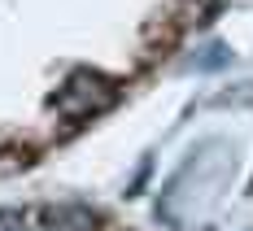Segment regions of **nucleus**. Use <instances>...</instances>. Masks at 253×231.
Masks as SVG:
<instances>
[{
  "mask_svg": "<svg viewBox=\"0 0 253 231\" xmlns=\"http://www.w3.org/2000/svg\"><path fill=\"white\" fill-rule=\"evenodd\" d=\"M227 61V48L223 44H214V48H205V57H201V70H218Z\"/></svg>",
  "mask_w": 253,
  "mask_h": 231,
  "instance_id": "nucleus-4",
  "label": "nucleus"
},
{
  "mask_svg": "<svg viewBox=\"0 0 253 231\" xmlns=\"http://www.w3.org/2000/svg\"><path fill=\"white\" fill-rule=\"evenodd\" d=\"M101 223V214L83 201H66V205H48L44 209V227L48 231H92Z\"/></svg>",
  "mask_w": 253,
  "mask_h": 231,
  "instance_id": "nucleus-2",
  "label": "nucleus"
},
{
  "mask_svg": "<svg viewBox=\"0 0 253 231\" xmlns=\"http://www.w3.org/2000/svg\"><path fill=\"white\" fill-rule=\"evenodd\" d=\"M22 227H26L22 209H0V231H22Z\"/></svg>",
  "mask_w": 253,
  "mask_h": 231,
  "instance_id": "nucleus-3",
  "label": "nucleus"
},
{
  "mask_svg": "<svg viewBox=\"0 0 253 231\" xmlns=\"http://www.w3.org/2000/svg\"><path fill=\"white\" fill-rule=\"evenodd\" d=\"M109 96H114V83L109 78L92 75V70H79V75H70L61 83V92L52 96V105H57L61 118H87L101 105H109Z\"/></svg>",
  "mask_w": 253,
  "mask_h": 231,
  "instance_id": "nucleus-1",
  "label": "nucleus"
}]
</instances>
